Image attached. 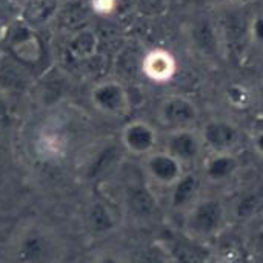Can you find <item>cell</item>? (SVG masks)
<instances>
[{
  "label": "cell",
  "instance_id": "cell-4",
  "mask_svg": "<svg viewBox=\"0 0 263 263\" xmlns=\"http://www.w3.org/2000/svg\"><path fill=\"white\" fill-rule=\"evenodd\" d=\"M199 133L210 153H234L242 143V131L231 120L211 119L203 123Z\"/></svg>",
  "mask_w": 263,
  "mask_h": 263
},
{
  "label": "cell",
  "instance_id": "cell-15",
  "mask_svg": "<svg viewBox=\"0 0 263 263\" xmlns=\"http://www.w3.org/2000/svg\"><path fill=\"white\" fill-rule=\"evenodd\" d=\"M86 223L94 234H108L116 228V216L105 202L96 200L88 206Z\"/></svg>",
  "mask_w": 263,
  "mask_h": 263
},
{
  "label": "cell",
  "instance_id": "cell-1",
  "mask_svg": "<svg viewBox=\"0 0 263 263\" xmlns=\"http://www.w3.org/2000/svg\"><path fill=\"white\" fill-rule=\"evenodd\" d=\"M228 223L225 205L214 197H200L185 213L186 236L205 242L219 236Z\"/></svg>",
  "mask_w": 263,
  "mask_h": 263
},
{
  "label": "cell",
  "instance_id": "cell-8",
  "mask_svg": "<svg viewBox=\"0 0 263 263\" xmlns=\"http://www.w3.org/2000/svg\"><path fill=\"white\" fill-rule=\"evenodd\" d=\"M122 148L137 157H146L159 146L157 129L145 120H133L126 123L120 134Z\"/></svg>",
  "mask_w": 263,
  "mask_h": 263
},
{
  "label": "cell",
  "instance_id": "cell-20",
  "mask_svg": "<svg viewBox=\"0 0 263 263\" xmlns=\"http://www.w3.org/2000/svg\"><path fill=\"white\" fill-rule=\"evenodd\" d=\"M250 37L254 43L263 46V14H256L250 22Z\"/></svg>",
  "mask_w": 263,
  "mask_h": 263
},
{
  "label": "cell",
  "instance_id": "cell-3",
  "mask_svg": "<svg viewBox=\"0 0 263 263\" xmlns=\"http://www.w3.org/2000/svg\"><path fill=\"white\" fill-rule=\"evenodd\" d=\"M159 120L168 131L194 128L199 122V108L186 96L173 94L162 100L157 111Z\"/></svg>",
  "mask_w": 263,
  "mask_h": 263
},
{
  "label": "cell",
  "instance_id": "cell-7",
  "mask_svg": "<svg viewBox=\"0 0 263 263\" xmlns=\"http://www.w3.org/2000/svg\"><path fill=\"white\" fill-rule=\"evenodd\" d=\"M205 146L200 133L194 128L188 129H173L165 134L163 151L177 159L183 166L194 165L200 160Z\"/></svg>",
  "mask_w": 263,
  "mask_h": 263
},
{
  "label": "cell",
  "instance_id": "cell-24",
  "mask_svg": "<svg viewBox=\"0 0 263 263\" xmlns=\"http://www.w3.org/2000/svg\"><path fill=\"white\" fill-rule=\"evenodd\" d=\"M205 263H227L223 259H220V257H217V256H214V254H211L208 259H206V262Z\"/></svg>",
  "mask_w": 263,
  "mask_h": 263
},
{
  "label": "cell",
  "instance_id": "cell-2",
  "mask_svg": "<svg viewBox=\"0 0 263 263\" xmlns=\"http://www.w3.org/2000/svg\"><path fill=\"white\" fill-rule=\"evenodd\" d=\"M15 257L20 263H59L62 251L55 236L46 227L32 223L18 234Z\"/></svg>",
  "mask_w": 263,
  "mask_h": 263
},
{
  "label": "cell",
  "instance_id": "cell-10",
  "mask_svg": "<svg viewBox=\"0 0 263 263\" xmlns=\"http://www.w3.org/2000/svg\"><path fill=\"white\" fill-rule=\"evenodd\" d=\"M240 168L236 153H210L202 163V176L211 183L231 180Z\"/></svg>",
  "mask_w": 263,
  "mask_h": 263
},
{
  "label": "cell",
  "instance_id": "cell-13",
  "mask_svg": "<svg viewBox=\"0 0 263 263\" xmlns=\"http://www.w3.org/2000/svg\"><path fill=\"white\" fill-rule=\"evenodd\" d=\"M142 69H143V74L149 80L166 82L176 74L177 63L171 52H168L165 49H153L143 59Z\"/></svg>",
  "mask_w": 263,
  "mask_h": 263
},
{
  "label": "cell",
  "instance_id": "cell-18",
  "mask_svg": "<svg viewBox=\"0 0 263 263\" xmlns=\"http://www.w3.org/2000/svg\"><path fill=\"white\" fill-rule=\"evenodd\" d=\"M247 242L250 251L263 259V214L253 217L247 233Z\"/></svg>",
  "mask_w": 263,
  "mask_h": 263
},
{
  "label": "cell",
  "instance_id": "cell-5",
  "mask_svg": "<svg viewBox=\"0 0 263 263\" xmlns=\"http://www.w3.org/2000/svg\"><path fill=\"white\" fill-rule=\"evenodd\" d=\"M143 174L156 186L173 188L185 174V166L163 149L143 157Z\"/></svg>",
  "mask_w": 263,
  "mask_h": 263
},
{
  "label": "cell",
  "instance_id": "cell-6",
  "mask_svg": "<svg viewBox=\"0 0 263 263\" xmlns=\"http://www.w3.org/2000/svg\"><path fill=\"white\" fill-rule=\"evenodd\" d=\"M92 106L109 117H123L129 111V96L125 86L116 80L99 82L91 89Z\"/></svg>",
  "mask_w": 263,
  "mask_h": 263
},
{
  "label": "cell",
  "instance_id": "cell-12",
  "mask_svg": "<svg viewBox=\"0 0 263 263\" xmlns=\"http://www.w3.org/2000/svg\"><path fill=\"white\" fill-rule=\"evenodd\" d=\"M170 263H205L211 256L206 245L190 236L173 240L165 250Z\"/></svg>",
  "mask_w": 263,
  "mask_h": 263
},
{
  "label": "cell",
  "instance_id": "cell-19",
  "mask_svg": "<svg viewBox=\"0 0 263 263\" xmlns=\"http://www.w3.org/2000/svg\"><path fill=\"white\" fill-rule=\"evenodd\" d=\"M227 94H228L230 103L237 106V108H245L251 102V96L243 86H231Z\"/></svg>",
  "mask_w": 263,
  "mask_h": 263
},
{
  "label": "cell",
  "instance_id": "cell-14",
  "mask_svg": "<svg viewBox=\"0 0 263 263\" xmlns=\"http://www.w3.org/2000/svg\"><path fill=\"white\" fill-rule=\"evenodd\" d=\"M60 11V2L59 0H28L22 15L23 22L28 25L39 26L48 23L52 17H55Z\"/></svg>",
  "mask_w": 263,
  "mask_h": 263
},
{
  "label": "cell",
  "instance_id": "cell-17",
  "mask_svg": "<svg viewBox=\"0 0 263 263\" xmlns=\"http://www.w3.org/2000/svg\"><path fill=\"white\" fill-rule=\"evenodd\" d=\"M128 205L139 217H149L156 213V200L145 188H133L128 197Z\"/></svg>",
  "mask_w": 263,
  "mask_h": 263
},
{
  "label": "cell",
  "instance_id": "cell-22",
  "mask_svg": "<svg viewBox=\"0 0 263 263\" xmlns=\"http://www.w3.org/2000/svg\"><path fill=\"white\" fill-rule=\"evenodd\" d=\"M92 6L100 14H109L116 6V0H92Z\"/></svg>",
  "mask_w": 263,
  "mask_h": 263
},
{
  "label": "cell",
  "instance_id": "cell-23",
  "mask_svg": "<svg viewBox=\"0 0 263 263\" xmlns=\"http://www.w3.org/2000/svg\"><path fill=\"white\" fill-rule=\"evenodd\" d=\"M92 263H123V260L114 253H102L94 259Z\"/></svg>",
  "mask_w": 263,
  "mask_h": 263
},
{
  "label": "cell",
  "instance_id": "cell-9",
  "mask_svg": "<svg viewBox=\"0 0 263 263\" xmlns=\"http://www.w3.org/2000/svg\"><path fill=\"white\" fill-rule=\"evenodd\" d=\"M8 48L23 65H34L43 55V46L34 28L26 22L17 23L8 35Z\"/></svg>",
  "mask_w": 263,
  "mask_h": 263
},
{
  "label": "cell",
  "instance_id": "cell-16",
  "mask_svg": "<svg viewBox=\"0 0 263 263\" xmlns=\"http://www.w3.org/2000/svg\"><path fill=\"white\" fill-rule=\"evenodd\" d=\"M97 35L91 29H79L68 43V52L76 60H88L96 54Z\"/></svg>",
  "mask_w": 263,
  "mask_h": 263
},
{
  "label": "cell",
  "instance_id": "cell-21",
  "mask_svg": "<svg viewBox=\"0 0 263 263\" xmlns=\"http://www.w3.org/2000/svg\"><path fill=\"white\" fill-rule=\"evenodd\" d=\"M251 146L254 149V153L263 159V128L260 129H256L253 134H251Z\"/></svg>",
  "mask_w": 263,
  "mask_h": 263
},
{
  "label": "cell",
  "instance_id": "cell-11",
  "mask_svg": "<svg viewBox=\"0 0 263 263\" xmlns=\"http://www.w3.org/2000/svg\"><path fill=\"white\" fill-rule=\"evenodd\" d=\"M202 179L194 173H186L180 177V180L170 188V202L176 211L186 213L202 196Z\"/></svg>",
  "mask_w": 263,
  "mask_h": 263
}]
</instances>
